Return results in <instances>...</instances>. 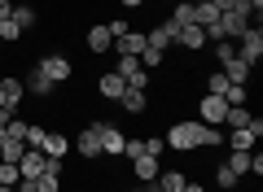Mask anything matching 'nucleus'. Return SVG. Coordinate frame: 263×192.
Wrapping results in <instances>:
<instances>
[{"instance_id":"obj_27","label":"nucleus","mask_w":263,"mask_h":192,"mask_svg":"<svg viewBox=\"0 0 263 192\" xmlns=\"http://www.w3.org/2000/svg\"><path fill=\"white\" fill-rule=\"evenodd\" d=\"M228 88H233V83H228L224 70H211V74H206V92H211V96H224Z\"/></svg>"},{"instance_id":"obj_24","label":"nucleus","mask_w":263,"mask_h":192,"mask_svg":"<svg viewBox=\"0 0 263 192\" xmlns=\"http://www.w3.org/2000/svg\"><path fill=\"white\" fill-rule=\"evenodd\" d=\"M35 22H40V13L31 9V5H13V27H18L22 35H27V31L35 27Z\"/></svg>"},{"instance_id":"obj_18","label":"nucleus","mask_w":263,"mask_h":192,"mask_svg":"<svg viewBox=\"0 0 263 192\" xmlns=\"http://www.w3.org/2000/svg\"><path fill=\"white\" fill-rule=\"evenodd\" d=\"M176 48H184V53H197V48H206V35H202V27H180Z\"/></svg>"},{"instance_id":"obj_40","label":"nucleus","mask_w":263,"mask_h":192,"mask_svg":"<svg viewBox=\"0 0 263 192\" xmlns=\"http://www.w3.org/2000/svg\"><path fill=\"white\" fill-rule=\"evenodd\" d=\"M13 18V0H0V22H9Z\"/></svg>"},{"instance_id":"obj_36","label":"nucleus","mask_w":263,"mask_h":192,"mask_svg":"<svg viewBox=\"0 0 263 192\" xmlns=\"http://www.w3.org/2000/svg\"><path fill=\"white\" fill-rule=\"evenodd\" d=\"M18 39H22V31L13 27V18H9V22H0V44H18Z\"/></svg>"},{"instance_id":"obj_6","label":"nucleus","mask_w":263,"mask_h":192,"mask_svg":"<svg viewBox=\"0 0 263 192\" xmlns=\"http://www.w3.org/2000/svg\"><path fill=\"white\" fill-rule=\"evenodd\" d=\"M22 101H27V88H22V79H18V74H5V79H0V110L18 114Z\"/></svg>"},{"instance_id":"obj_31","label":"nucleus","mask_w":263,"mask_h":192,"mask_svg":"<svg viewBox=\"0 0 263 192\" xmlns=\"http://www.w3.org/2000/svg\"><path fill=\"white\" fill-rule=\"evenodd\" d=\"M18 179H22V170L13 162H0V183H5V188H18Z\"/></svg>"},{"instance_id":"obj_21","label":"nucleus","mask_w":263,"mask_h":192,"mask_svg":"<svg viewBox=\"0 0 263 192\" xmlns=\"http://www.w3.org/2000/svg\"><path fill=\"white\" fill-rule=\"evenodd\" d=\"M97 88H101V96H105V101H119V96H123V92H127V83H123L119 79V74H101V79H97Z\"/></svg>"},{"instance_id":"obj_35","label":"nucleus","mask_w":263,"mask_h":192,"mask_svg":"<svg viewBox=\"0 0 263 192\" xmlns=\"http://www.w3.org/2000/svg\"><path fill=\"white\" fill-rule=\"evenodd\" d=\"M35 192H62V175H40V179H35Z\"/></svg>"},{"instance_id":"obj_34","label":"nucleus","mask_w":263,"mask_h":192,"mask_svg":"<svg viewBox=\"0 0 263 192\" xmlns=\"http://www.w3.org/2000/svg\"><path fill=\"white\" fill-rule=\"evenodd\" d=\"M224 101H228V105H246V101H250V88H241V83H233V88L224 92Z\"/></svg>"},{"instance_id":"obj_28","label":"nucleus","mask_w":263,"mask_h":192,"mask_svg":"<svg viewBox=\"0 0 263 192\" xmlns=\"http://www.w3.org/2000/svg\"><path fill=\"white\" fill-rule=\"evenodd\" d=\"M224 144V131L219 127H202V136H197V148H219Z\"/></svg>"},{"instance_id":"obj_48","label":"nucleus","mask_w":263,"mask_h":192,"mask_svg":"<svg viewBox=\"0 0 263 192\" xmlns=\"http://www.w3.org/2000/svg\"><path fill=\"white\" fill-rule=\"evenodd\" d=\"M171 5H176V0H171Z\"/></svg>"},{"instance_id":"obj_19","label":"nucleus","mask_w":263,"mask_h":192,"mask_svg":"<svg viewBox=\"0 0 263 192\" xmlns=\"http://www.w3.org/2000/svg\"><path fill=\"white\" fill-rule=\"evenodd\" d=\"M40 153H44V157H66V153H70V140H66L62 131H48L44 144H40Z\"/></svg>"},{"instance_id":"obj_15","label":"nucleus","mask_w":263,"mask_h":192,"mask_svg":"<svg viewBox=\"0 0 263 192\" xmlns=\"http://www.w3.org/2000/svg\"><path fill=\"white\" fill-rule=\"evenodd\" d=\"M224 166L237 175V179H241V175H254V153H241V148H228Z\"/></svg>"},{"instance_id":"obj_39","label":"nucleus","mask_w":263,"mask_h":192,"mask_svg":"<svg viewBox=\"0 0 263 192\" xmlns=\"http://www.w3.org/2000/svg\"><path fill=\"white\" fill-rule=\"evenodd\" d=\"M237 5H246V9L254 13V22H259V9H263V0H237Z\"/></svg>"},{"instance_id":"obj_9","label":"nucleus","mask_w":263,"mask_h":192,"mask_svg":"<svg viewBox=\"0 0 263 192\" xmlns=\"http://www.w3.org/2000/svg\"><path fill=\"white\" fill-rule=\"evenodd\" d=\"M75 148H79V157H84V162H97V157H101V131H97V122H88V127L79 131Z\"/></svg>"},{"instance_id":"obj_38","label":"nucleus","mask_w":263,"mask_h":192,"mask_svg":"<svg viewBox=\"0 0 263 192\" xmlns=\"http://www.w3.org/2000/svg\"><path fill=\"white\" fill-rule=\"evenodd\" d=\"M5 136H13V140H22V136H27V122H22L18 114H13V118H9V127H5Z\"/></svg>"},{"instance_id":"obj_30","label":"nucleus","mask_w":263,"mask_h":192,"mask_svg":"<svg viewBox=\"0 0 263 192\" xmlns=\"http://www.w3.org/2000/svg\"><path fill=\"white\" fill-rule=\"evenodd\" d=\"M44 136H48V127H35V122H27V136H22V144H27V148H40V144H44Z\"/></svg>"},{"instance_id":"obj_26","label":"nucleus","mask_w":263,"mask_h":192,"mask_svg":"<svg viewBox=\"0 0 263 192\" xmlns=\"http://www.w3.org/2000/svg\"><path fill=\"white\" fill-rule=\"evenodd\" d=\"M22 148H27V144H22V140H13V136H5V144H0V162H13V166H18V157H22Z\"/></svg>"},{"instance_id":"obj_4","label":"nucleus","mask_w":263,"mask_h":192,"mask_svg":"<svg viewBox=\"0 0 263 192\" xmlns=\"http://www.w3.org/2000/svg\"><path fill=\"white\" fill-rule=\"evenodd\" d=\"M237 57H241V61L250 66V70L263 61V27H250L241 39H237Z\"/></svg>"},{"instance_id":"obj_41","label":"nucleus","mask_w":263,"mask_h":192,"mask_svg":"<svg viewBox=\"0 0 263 192\" xmlns=\"http://www.w3.org/2000/svg\"><path fill=\"white\" fill-rule=\"evenodd\" d=\"M211 5H215L219 13H228V9H237V0H211Z\"/></svg>"},{"instance_id":"obj_3","label":"nucleus","mask_w":263,"mask_h":192,"mask_svg":"<svg viewBox=\"0 0 263 192\" xmlns=\"http://www.w3.org/2000/svg\"><path fill=\"white\" fill-rule=\"evenodd\" d=\"M259 136H263V118L254 114V118L246 122V127H237V131H224V144H228V148H241V153H254Z\"/></svg>"},{"instance_id":"obj_10","label":"nucleus","mask_w":263,"mask_h":192,"mask_svg":"<svg viewBox=\"0 0 263 192\" xmlns=\"http://www.w3.org/2000/svg\"><path fill=\"white\" fill-rule=\"evenodd\" d=\"M22 88H27V96H40V101H48V96L57 92V83H53V79H48V74L35 66V70H31L27 79H22Z\"/></svg>"},{"instance_id":"obj_32","label":"nucleus","mask_w":263,"mask_h":192,"mask_svg":"<svg viewBox=\"0 0 263 192\" xmlns=\"http://www.w3.org/2000/svg\"><path fill=\"white\" fill-rule=\"evenodd\" d=\"M162 61H167V53H158V48H141V66H145V70H158Z\"/></svg>"},{"instance_id":"obj_7","label":"nucleus","mask_w":263,"mask_h":192,"mask_svg":"<svg viewBox=\"0 0 263 192\" xmlns=\"http://www.w3.org/2000/svg\"><path fill=\"white\" fill-rule=\"evenodd\" d=\"M40 70L48 74V79L57 83V88H62V83H70V74H75V66H70V57H62V53H48V57H40Z\"/></svg>"},{"instance_id":"obj_5","label":"nucleus","mask_w":263,"mask_h":192,"mask_svg":"<svg viewBox=\"0 0 263 192\" xmlns=\"http://www.w3.org/2000/svg\"><path fill=\"white\" fill-rule=\"evenodd\" d=\"M224 114H228V101L224 96H202V101H197V122H202V127H224Z\"/></svg>"},{"instance_id":"obj_16","label":"nucleus","mask_w":263,"mask_h":192,"mask_svg":"<svg viewBox=\"0 0 263 192\" xmlns=\"http://www.w3.org/2000/svg\"><path fill=\"white\" fill-rule=\"evenodd\" d=\"M158 170H162V162H158V157H149V153L132 162V175H136L141 183H154V179H158Z\"/></svg>"},{"instance_id":"obj_37","label":"nucleus","mask_w":263,"mask_h":192,"mask_svg":"<svg viewBox=\"0 0 263 192\" xmlns=\"http://www.w3.org/2000/svg\"><path fill=\"white\" fill-rule=\"evenodd\" d=\"M145 153H149V157H162V153H167V140H162V136H145Z\"/></svg>"},{"instance_id":"obj_25","label":"nucleus","mask_w":263,"mask_h":192,"mask_svg":"<svg viewBox=\"0 0 263 192\" xmlns=\"http://www.w3.org/2000/svg\"><path fill=\"white\" fill-rule=\"evenodd\" d=\"M211 179H215V188H224V192H233V188H237V175L228 170L224 162H215V170H211Z\"/></svg>"},{"instance_id":"obj_33","label":"nucleus","mask_w":263,"mask_h":192,"mask_svg":"<svg viewBox=\"0 0 263 192\" xmlns=\"http://www.w3.org/2000/svg\"><path fill=\"white\" fill-rule=\"evenodd\" d=\"M233 57H237V44H233V39H215V61L224 66V61H233Z\"/></svg>"},{"instance_id":"obj_42","label":"nucleus","mask_w":263,"mask_h":192,"mask_svg":"<svg viewBox=\"0 0 263 192\" xmlns=\"http://www.w3.org/2000/svg\"><path fill=\"white\" fill-rule=\"evenodd\" d=\"M9 118H13V114H9V110H0V131L9 127Z\"/></svg>"},{"instance_id":"obj_12","label":"nucleus","mask_w":263,"mask_h":192,"mask_svg":"<svg viewBox=\"0 0 263 192\" xmlns=\"http://www.w3.org/2000/svg\"><path fill=\"white\" fill-rule=\"evenodd\" d=\"M162 27L171 31V39L180 35V27H193V0H176V5H171V18L162 22Z\"/></svg>"},{"instance_id":"obj_46","label":"nucleus","mask_w":263,"mask_h":192,"mask_svg":"<svg viewBox=\"0 0 263 192\" xmlns=\"http://www.w3.org/2000/svg\"><path fill=\"white\" fill-rule=\"evenodd\" d=\"M0 53H5V44H0Z\"/></svg>"},{"instance_id":"obj_11","label":"nucleus","mask_w":263,"mask_h":192,"mask_svg":"<svg viewBox=\"0 0 263 192\" xmlns=\"http://www.w3.org/2000/svg\"><path fill=\"white\" fill-rule=\"evenodd\" d=\"M84 44H88V53H92V57H101V53H110V48H114V35H110L105 22H97V27H88Z\"/></svg>"},{"instance_id":"obj_17","label":"nucleus","mask_w":263,"mask_h":192,"mask_svg":"<svg viewBox=\"0 0 263 192\" xmlns=\"http://www.w3.org/2000/svg\"><path fill=\"white\" fill-rule=\"evenodd\" d=\"M145 48H158V53H171V48H176V39H171V31L158 22V27H149V31H145Z\"/></svg>"},{"instance_id":"obj_43","label":"nucleus","mask_w":263,"mask_h":192,"mask_svg":"<svg viewBox=\"0 0 263 192\" xmlns=\"http://www.w3.org/2000/svg\"><path fill=\"white\" fill-rule=\"evenodd\" d=\"M119 5H127V9H141V5H145V0H119Z\"/></svg>"},{"instance_id":"obj_2","label":"nucleus","mask_w":263,"mask_h":192,"mask_svg":"<svg viewBox=\"0 0 263 192\" xmlns=\"http://www.w3.org/2000/svg\"><path fill=\"white\" fill-rule=\"evenodd\" d=\"M250 27H254V13L246 9V5H237V9H228V13H219V39H241Z\"/></svg>"},{"instance_id":"obj_14","label":"nucleus","mask_w":263,"mask_h":192,"mask_svg":"<svg viewBox=\"0 0 263 192\" xmlns=\"http://www.w3.org/2000/svg\"><path fill=\"white\" fill-rule=\"evenodd\" d=\"M114 48H119V57H141V48H145V31H123V35L114 39Z\"/></svg>"},{"instance_id":"obj_23","label":"nucleus","mask_w":263,"mask_h":192,"mask_svg":"<svg viewBox=\"0 0 263 192\" xmlns=\"http://www.w3.org/2000/svg\"><path fill=\"white\" fill-rule=\"evenodd\" d=\"M180 188H184V170H158L154 192H180Z\"/></svg>"},{"instance_id":"obj_44","label":"nucleus","mask_w":263,"mask_h":192,"mask_svg":"<svg viewBox=\"0 0 263 192\" xmlns=\"http://www.w3.org/2000/svg\"><path fill=\"white\" fill-rule=\"evenodd\" d=\"M136 192H154V183H141V188H136Z\"/></svg>"},{"instance_id":"obj_1","label":"nucleus","mask_w":263,"mask_h":192,"mask_svg":"<svg viewBox=\"0 0 263 192\" xmlns=\"http://www.w3.org/2000/svg\"><path fill=\"white\" fill-rule=\"evenodd\" d=\"M197 136H202V122L184 118V122H171L162 140H167V148H176V153H189V148H197Z\"/></svg>"},{"instance_id":"obj_47","label":"nucleus","mask_w":263,"mask_h":192,"mask_svg":"<svg viewBox=\"0 0 263 192\" xmlns=\"http://www.w3.org/2000/svg\"><path fill=\"white\" fill-rule=\"evenodd\" d=\"M97 192H105V188H97Z\"/></svg>"},{"instance_id":"obj_45","label":"nucleus","mask_w":263,"mask_h":192,"mask_svg":"<svg viewBox=\"0 0 263 192\" xmlns=\"http://www.w3.org/2000/svg\"><path fill=\"white\" fill-rule=\"evenodd\" d=\"M0 192H18V188H5V183H0Z\"/></svg>"},{"instance_id":"obj_20","label":"nucleus","mask_w":263,"mask_h":192,"mask_svg":"<svg viewBox=\"0 0 263 192\" xmlns=\"http://www.w3.org/2000/svg\"><path fill=\"white\" fill-rule=\"evenodd\" d=\"M119 105H123L127 114H145V110H149V96H145L141 88H127V92L119 96Z\"/></svg>"},{"instance_id":"obj_29","label":"nucleus","mask_w":263,"mask_h":192,"mask_svg":"<svg viewBox=\"0 0 263 192\" xmlns=\"http://www.w3.org/2000/svg\"><path fill=\"white\" fill-rule=\"evenodd\" d=\"M123 157H127V162L145 157V136H132V140H123Z\"/></svg>"},{"instance_id":"obj_22","label":"nucleus","mask_w":263,"mask_h":192,"mask_svg":"<svg viewBox=\"0 0 263 192\" xmlns=\"http://www.w3.org/2000/svg\"><path fill=\"white\" fill-rule=\"evenodd\" d=\"M219 70L228 74V83H241V88H250V66H246L241 57H233V61H224Z\"/></svg>"},{"instance_id":"obj_8","label":"nucleus","mask_w":263,"mask_h":192,"mask_svg":"<svg viewBox=\"0 0 263 192\" xmlns=\"http://www.w3.org/2000/svg\"><path fill=\"white\" fill-rule=\"evenodd\" d=\"M97 131H101V157H123V131L114 127V122H105V118H97Z\"/></svg>"},{"instance_id":"obj_13","label":"nucleus","mask_w":263,"mask_h":192,"mask_svg":"<svg viewBox=\"0 0 263 192\" xmlns=\"http://www.w3.org/2000/svg\"><path fill=\"white\" fill-rule=\"evenodd\" d=\"M18 170H22V179H40V175H44V153H40V148H22Z\"/></svg>"}]
</instances>
